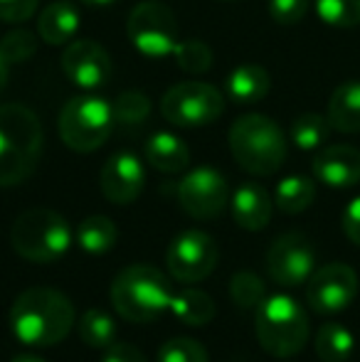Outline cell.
Returning a JSON list of instances; mask_svg holds the SVG:
<instances>
[{
	"label": "cell",
	"instance_id": "obj_1",
	"mask_svg": "<svg viewBox=\"0 0 360 362\" xmlns=\"http://www.w3.org/2000/svg\"><path fill=\"white\" fill-rule=\"evenodd\" d=\"M74 305L62 291L33 286L15 298L10 308V330L28 348L57 345L74 328Z\"/></svg>",
	"mask_w": 360,
	"mask_h": 362
},
{
	"label": "cell",
	"instance_id": "obj_2",
	"mask_svg": "<svg viewBox=\"0 0 360 362\" xmlns=\"http://www.w3.org/2000/svg\"><path fill=\"white\" fill-rule=\"evenodd\" d=\"M42 156V124L23 104L0 106V187L25 182Z\"/></svg>",
	"mask_w": 360,
	"mask_h": 362
},
{
	"label": "cell",
	"instance_id": "obj_3",
	"mask_svg": "<svg viewBox=\"0 0 360 362\" xmlns=\"http://www.w3.org/2000/svg\"><path fill=\"white\" fill-rule=\"evenodd\" d=\"M175 291L163 272L151 264H134L116 274L111 284V308L129 323H151L170 308Z\"/></svg>",
	"mask_w": 360,
	"mask_h": 362
},
{
	"label": "cell",
	"instance_id": "obj_4",
	"mask_svg": "<svg viewBox=\"0 0 360 362\" xmlns=\"http://www.w3.org/2000/svg\"><path fill=\"white\" fill-rule=\"evenodd\" d=\"M230 151L242 170L274 175L286 160V139L277 121L262 114H245L230 126Z\"/></svg>",
	"mask_w": 360,
	"mask_h": 362
},
{
	"label": "cell",
	"instance_id": "obj_5",
	"mask_svg": "<svg viewBox=\"0 0 360 362\" xmlns=\"http://www.w3.org/2000/svg\"><path fill=\"white\" fill-rule=\"evenodd\" d=\"M255 333L267 355L281 360L294 358L301 353L308 340V315L291 296H267L257 308Z\"/></svg>",
	"mask_w": 360,
	"mask_h": 362
},
{
	"label": "cell",
	"instance_id": "obj_6",
	"mask_svg": "<svg viewBox=\"0 0 360 362\" xmlns=\"http://www.w3.org/2000/svg\"><path fill=\"white\" fill-rule=\"evenodd\" d=\"M72 227L59 212L47 207H33L10 227V244L15 254L35 264H50L62 259L72 247Z\"/></svg>",
	"mask_w": 360,
	"mask_h": 362
},
{
	"label": "cell",
	"instance_id": "obj_7",
	"mask_svg": "<svg viewBox=\"0 0 360 362\" xmlns=\"http://www.w3.org/2000/svg\"><path fill=\"white\" fill-rule=\"evenodd\" d=\"M114 109L99 96H74L59 111V139L74 153H91L109 141L114 131Z\"/></svg>",
	"mask_w": 360,
	"mask_h": 362
},
{
	"label": "cell",
	"instance_id": "obj_8",
	"mask_svg": "<svg viewBox=\"0 0 360 362\" xmlns=\"http://www.w3.org/2000/svg\"><path fill=\"white\" fill-rule=\"evenodd\" d=\"M126 35L146 57H168L178 47V20L163 3L144 0L129 13Z\"/></svg>",
	"mask_w": 360,
	"mask_h": 362
},
{
	"label": "cell",
	"instance_id": "obj_9",
	"mask_svg": "<svg viewBox=\"0 0 360 362\" xmlns=\"http://www.w3.org/2000/svg\"><path fill=\"white\" fill-rule=\"evenodd\" d=\"M225 111V96L220 89L202 81H182L166 91L161 101V114L166 121L180 129H195L217 121Z\"/></svg>",
	"mask_w": 360,
	"mask_h": 362
},
{
	"label": "cell",
	"instance_id": "obj_10",
	"mask_svg": "<svg viewBox=\"0 0 360 362\" xmlns=\"http://www.w3.org/2000/svg\"><path fill=\"white\" fill-rule=\"evenodd\" d=\"M166 267H168L170 276L180 284L205 281L217 267L215 239L200 229H185L168 244Z\"/></svg>",
	"mask_w": 360,
	"mask_h": 362
},
{
	"label": "cell",
	"instance_id": "obj_11",
	"mask_svg": "<svg viewBox=\"0 0 360 362\" xmlns=\"http://www.w3.org/2000/svg\"><path fill=\"white\" fill-rule=\"evenodd\" d=\"M267 272L279 286L296 288L316 272V252L306 234L286 232L272 242L267 252Z\"/></svg>",
	"mask_w": 360,
	"mask_h": 362
},
{
	"label": "cell",
	"instance_id": "obj_12",
	"mask_svg": "<svg viewBox=\"0 0 360 362\" xmlns=\"http://www.w3.org/2000/svg\"><path fill=\"white\" fill-rule=\"evenodd\" d=\"M358 296V274L343 262L316 269L306 281V303L318 315H333L346 310Z\"/></svg>",
	"mask_w": 360,
	"mask_h": 362
},
{
	"label": "cell",
	"instance_id": "obj_13",
	"mask_svg": "<svg viewBox=\"0 0 360 362\" xmlns=\"http://www.w3.org/2000/svg\"><path fill=\"white\" fill-rule=\"evenodd\" d=\"M178 202L185 215L207 222L222 215L230 202V187L220 170L200 165L178 182Z\"/></svg>",
	"mask_w": 360,
	"mask_h": 362
},
{
	"label": "cell",
	"instance_id": "obj_14",
	"mask_svg": "<svg viewBox=\"0 0 360 362\" xmlns=\"http://www.w3.org/2000/svg\"><path fill=\"white\" fill-rule=\"evenodd\" d=\"M62 69L69 81L82 89H99L109 84L114 76L109 52L91 40H77L67 45V49L62 52Z\"/></svg>",
	"mask_w": 360,
	"mask_h": 362
},
{
	"label": "cell",
	"instance_id": "obj_15",
	"mask_svg": "<svg viewBox=\"0 0 360 362\" xmlns=\"http://www.w3.org/2000/svg\"><path fill=\"white\" fill-rule=\"evenodd\" d=\"M146 185V170L144 163L134 153H114L109 160L101 165L99 173V187L101 195L114 205H131L139 200Z\"/></svg>",
	"mask_w": 360,
	"mask_h": 362
},
{
	"label": "cell",
	"instance_id": "obj_16",
	"mask_svg": "<svg viewBox=\"0 0 360 362\" xmlns=\"http://www.w3.org/2000/svg\"><path fill=\"white\" fill-rule=\"evenodd\" d=\"M311 170L328 187H353L360 182V151L353 146H326L313 156Z\"/></svg>",
	"mask_w": 360,
	"mask_h": 362
},
{
	"label": "cell",
	"instance_id": "obj_17",
	"mask_svg": "<svg viewBox=\"0 0 360 362\" xmlns=\"http://www.w3.org/2000/svg\"><path fill=\"white\" fill-rule=\"evenodd\" d=\"M274 210L272 195L257 182H242L232 195V217L245 232H260L269 224Z\"/></svg>",
	"mask_w": 360,
	"mask_h": 362
},
{
	"label": "cell",
	"instance_id": "obj_18",
	"mask_svg": "<svg viewBox=\"0 0 360 362\" xmlns=\"http://www.w3.org/2000/svg\"><path fill=\"white\" fill-rule=\"evenodd\" d=\"M79 30V10L69 0H54L45 5L37 18V35L45 45H67Z\"/></svg>",
	"mask_w": 360,
	"mask_h": 362
},
{
	"label": "cell",
	"instance_id": "obj_19",
	"mask_svg": "<svg viewBox=\"0 0 360 362\" xmlns=\"http://www.w3.org/2000/svg\"><path fill=\"white\" fill-rule=\"evenodd\" d=\"M328 124L341 134H360V79L343 81L328 99Z\"/></svg>",
	"mask_w": 360,
	"mask_h": 362
},
{
	"label": "cell",
	"instance_id": "obj_20",
	"mask_svg": "<svg viewBox=\"0 0 360 362\" xmlns=\"http://www.w3.org/2000/svg\"><path fill=\"white\" fill-rule=\"evenodd\" d=\"M146 160L161 173H182L190 165V151L175 134L158 131L146 141Z\"/></svg>",
	"mask_w": 360,
	"mask_h": 362
},
{
	"label": "cell",
	"instance_id": "obj_21",
	"mask_svg": "<svg viewBox=\"0 0 360 362\" xmlns=\"http://www.w3.org/2000/svg\"><path fill=\"white\" fill-rule=\"evenodd\" d=\"M269 72L260 64H240L227 76V96L235 104H257L269 94Z\"/></svg>",
	"mask_w": 360,
	"mask_h": 362
},
{
	"label": "cell",
	"instance_id": "obj_22",
	"mask_svg": "<svg viewBox=\"0 0 360 362\" xmlns=\"http://www.w3.org/2000/svg\"><path fill=\"white\" fill-rule=\"evenodd\" d=\"M170 313L190 328H202L217 315V305L205 291L200 288H180L170 298Z\"/></svg>",
	"mask_w": 360,
	"mask_h": 362
},
{
	"label": "cell",
	"instance_id": "obj_23",
	"mask_svg": "<svg viewBox=\"0 0 360 362\" xmlns=\"http://www.w3.org/2000/svg\"><path fill=\"white\" fill-rule=\"evenodd\" d=\"M119 242V229L104 215H89L77 227V244L91 257L109 254Z\"/></svg>",
	"mask_w": 360,
	"mask_h": 362
},
{
	"label": "cell",
	"instance_id": "obj_24",
	"mask_svg": "<svg viewBox=\"0 0 360 362\" xmlns=\"http://www.w3.org/2000/svg\"><path fill=\"white\" fill-rule=\"evenodd\" d=\"M316 200V182L306 175H289L277 185L274 192V205L284 215H298L308 210Z\"/></svg>",
	"mask_w": 360,
	"mask_h": 362
},
{
	"label": "cell",
	"instance_id": "obj_25",
	"mask_svg": "<svg viewBox=\"0 0 360 362\" xmlns=\"http://www.w3.org/2000/svg\"><path fill=\"white\" fill-rule=\"evenodd\" d=\"M77 333L82 343L91 350H106L116 343V320L109 310L89 308L77 323Z\"/></svg>",
	"mask_w": 360,
	"mask_h": 362
},
{
	"label": "cell",
	"instance_id": "obj_26",
	"mask_svg": "<svg viewBox=\"0 0 360 362\" xmlns=\"http://www.w3.org/2000/svg\"><path fill=\"white\" fill-rule=\"evenodd\" d=\"M356 338L341 323H326L316 333V355L323 362H346L353 355Z\"/></svg>",
	"mask_w": 360,
	"mask_h": 362
},
{
	"label": "cell",
	"instance_id": "obj_27",
	"mask_svg": "<svg viewBox=\"0 0 360 362\" xmlns=\"http://www.w3.org/2000/svg\"><path fill=\"white\" fill-rule=\"evenodd\" d=\"M331 136V124L328 116L321 114H301L291 124V141L301 151H316L328 141Z\"/></svg>",
	"mask_w": 360,
	"mask_h": 362
},
{
	"label": "cell",
	"instance_id": "obj_28",
	"mask_svg": "<svg viewBox=\"0 0 360 362\" xmlns=\"http://www.w3.org/2000/svg\"><path fill=\"white\" fill-rule=\"evenodd\" d=\"M230 298L235 300L240 308L257 310L262 305V300L267 298V286L257 274L237 272L230 281Z\"/></svg>",
	"mask_w": 360,
	"mask_h": 362
},
{
	"label": "cell",
	"instance_id": "obj_29",
	"mask_svg": "<svg viewBox=\"0 0 360 362\" xmlns=\"http://www.w3.org/2000/svg\"><path fill=\"white\" fill-rule=\"evenodd\" d=\"M111 109H114V121L119 126H141L151 114V101L141 91H121Z\"/></svg>",
	"mask_w": 360,
	"mask_h": 362
},
{
	"label": "cell",
	"instance_id": "obj_30",
	"mask_svg": "<svg viewBox=\"0 0 360 362\" xmlns=\"http://www.w3.org/2000/svg\"><path fill=\"white\" fill-rule=\"evenodd\" d=\"M316 13L331 28H358L360 0H316Z\"/></svg>",
	"mask_w": 360,
	"mask_h": 362
},
{
	"label": "cell",
	"instance_id": "obj_31",
	"mask_svg": "<svg viewBox=\"0 0 360 362\" xmlns=\"http://www.w3.org/2000/svg\"><path fill=\"white\" fill-rule=\"evenodd\" d=\"M37 52V35L30 30H13L0 40V54L8 64H23Z\"/></svg>",
	"mask_w": 360,
	"mask_h": 362
},
{
	"label": "cell",
	"instance_id": "obj_32",
	"mask_svg": "<svg viewBox=\"0 0 360 362\" xmlns=\"http://www.w3.org/2000/svg\"><path fill=\"white\" fill-rule=\"evenodd\" d=\"M173 57L182 72H190V74H202L212 67V49L205 42H200V40L178 42Z\"/></svg>",
	"mask_w": 360,
	"mask_h": 362
},
{
	"label": "cell",
	"instance_id": "obj_33",
	"mask_svg": "<svg viewBox=\"0 0 360 362\" xmlns=\"http://www.w3.org/2000/svg\"><path fill=\"white\" fill-rule=\"evenodd\" d=\"M207 350L192 338H170L161 345L158 362H207Z\"/></svg>",
	"mask_w": 360,
	"mask_h": 362
},
{
	"label": "cell",
	"instance_id": "obj_34",
	"mask_svg": "<svg viewBox=\"0 0 360 362\" xmlns=\"http://www.w3.org/2000/svg\"><path fill=\"white\" fill-rule=\"evenodd\" d=\"M308 0H269V15L279 25H296L306 18Z\"/></svg>",
	"mask_w": 360,
	"mask_h": 362
},
{
	"label": "cell",
	"instance_id": "obj_35",
	"mask_svg": "<svg viewBox=\"0 0 360 362\" xmlns=\"http://www.w3.org/2000/svg\"><path fill=\"white\" fill-rule=\"evenodd\" d=\"M40 0H0V20L3 23H25L35 15Z\"/></svg>",
	"mask_w": 360,
	"mask_h": 362
},
{
	"label": "cell",
	"instance_id": "obj_36",
	"mask_svg": "<svg viewBox=\"0 0 360 362\" xmlns=\"http://www.w3.org/2000/svg\"><path fill=\"white\" fill-rule=\"evenodd\" d=\"M341 227H343V234L351 239L356 247H360V197L351 200L343 210V217H341Z\"/></svg>",
	"mask_w": 360,
	"mask_h": 362
},
{
	"label": "cell",
	"instance_id": "obj_37",
	"mask_svg": "<svg viewBox=\"0 0 360 362\" xmlns=\"http://www.w3.org/2000/svg\"><path fill=\"white\" fill-rule=\"evenodd\" d=\"M101 362H149V360H146V355L141 353L139 348H134V345L114 343L111 348L104 350V358H101Z\"/></svg>",
	"mask_w": 360,
	"mask_h": 362
},
{
	"label": "cell",
	"instance_id": "obj_38",
	"mask_svg": "<svg viewBox=\"0 0 360 362\" xmlns=\"http://www.w3.org/2000/svg\"><path fill=\"white\" fill-rule=\"evenodd\" d=\"M8 74H10V64L3 59V54H0V91L5 89V84H8Z\"/></svg>",
	"mask_w": 360,
	"mask_h": 362
},
{
	"label": "cell",
	"instance_id": "obj_39",
	"mask_svg": "<svg viewBox=\"0 0 360 362\" xmlns=\"http://www.w3.org/2000/svg\"><path fill=\"white\" fill-rule=\"evenodd\" d=\"M10 362H47V360L37 358V355H33V353H23V355H15Z\"/></svg>",
	"mask_w": 360,
	"mask_h": 362
},
{
	"label": "cell",
	"instance_id": "obj_40",
	"mask_svg": "<svg viewBox=\"0 0 360 362\" xmlns=\"http://www.w3.org/2000/svg\"><path fill=\"white\" fill-rule=\"evenodd\" d=\"M84 5H96V8H104V5H111L114 0H82Z\"/></svg>",
	"mask_w": 360,
	"mask_h": 362
},
{
	"label": "cell",
	"instance_id": "obj_41",
	"mask_svg": "<svg viewBox=\"0 0 360 362\" xmlns=\"http://www.w3.org/2000/svg\"><path fill=\"white\" fill-rule=\"evenodd\" d=\"M225 3H230V0H225Z\"/></svg>",
	"mask_w": 360,
	"mask_h": 362
}]
</instances>
